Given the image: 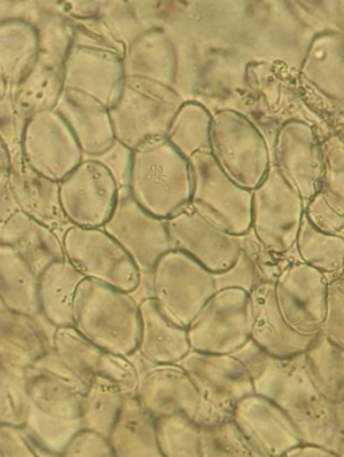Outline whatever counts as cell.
<instances>
[{"mask_svg": "<svg viewBox=\"0 0 344 457\" xmlns=\"http://www.w3.org/2000/svg\"><path fill=\"white\" fill-rule=\"evenodd\" d=\"M248 370L254 394L267 397L289 416L303 445L344 456V403L322 396L306 370L303 354L275 359L251 340L233 353Z\"/></svg>", "mask_w": 344, "mask_h": 457, "instance_id": "cell-1", "label": "cell"}, {"mask_svg": "<svg viewBox=\"0 0 344 457\" xmlns=\"http://www.w3.org/2000/svg\"><path fill=\"white\" fill-rule=\"evenodd\" d=\"M72 328L109 353L131 356L138 345V301L130 293L85 278L75 292Z\"/></svg>", "mask_w": 344, "mask_h": 457, "instance_id": "cell-2", "label": "cell"}, {"mask_svg": "<svg viewBox=\"0 0 344 457\" xmlns=\"http://www.w3.org/2000/svg\"><path fill=\"white\" fill-rule=\"evenodd\" d=\"M190 187L189 160L165 138L147 142L131 153L129 193L153 216L169 220L185 211Z\"/></svg>", "mask_w": 344, "mask_h": 457, "instance_id": "cell-3", "label": "cell"}, {"mask_svg": "<svg viewBox=\"0 0 344 457\" xmlns=\"http://www.w3.org/2000/svg\"><path fill=\"white\" fill-rule=\"evenodd\" d=\"M220 170L243 189H256L267 177L271 145L254 120L232 107L212 112L209 149Z\"/></svg>", "mask_w": 344, "mask_h": 457, "instance_id": "cell-4", "label": "cell"}, {"mask_svg": "<svg viewBox=\"0 0 344 457\" xmlns=\"http://www.w3.org/2000/svg\"><path fill=\"white\" fill-rule=\"evenodd\" d=\"M184 101L172 86L125 77L109 106L115 141L134 150L147 142L165 138L169 123Z\"/></svg>", "mask_w": 344, "mask_h": 457, "instance_id": "cell-5", "label": "cell"}, {"mask_svg": "<svg viewBox=\"0 0 344 457\" xmlns=\"http://www.w3.org/2000/svg\"><path fill=\"white\" fill-rule=\"evenodd\" d=\"M179 365L200 395L201 405L195 423L201 428L231 420L238 403L254 394L248 370L233 354L190 351Z\"/></svg>", "mask_w": 344, "mask_h": 457, "instance_id": "cell-6", "label": "cell"}, {"mask_svg": "<svg viewBox=\"0 0 344 457\" xmlns=\"http://www.w3.org/2000/svg\"><path fill=\"white\" fill-rule=\"evenodd\" d=\"M189 206L214 227L236 237L251 231L252 192L228 179L208 150L189 158Z\"/></svg>", "mask_w": 344, "mask_h": 457, "instance_id": "cell-7", "label": "cell"}, {"mask_svg": "<svg viewBox=\"0 0 344 457\" xmlns=\"http://www.w3.org/2000/svg\"><path fill=\"white\" fill-rule=\"evenodd\" d=\"M147 277L150 297L155 298L169 319L184 328L219 289L214 273L174 249L158 258Z\"/></svg>", "mask_w": 344, "mask_h": 457, "instance_id": "cell-8", "label": "cell"}, {"mask_svg": "<svg viewBox=\"0 0 344 457\" xmlns=\"http://www.w3.org/2000/svg\"><path fill=\"white\" fill-rule=\"evenodd\" d=\"M252 300L248 290L219 287L188 325L190 351L233 354L251 340Z\"/></svg>", "mask_w": 344, "mask_h": 457, "instance_id": "cell-9", "label": "cell"}, {"mask_svg": "<svg viewBox=\"0 0 344 457\" xmlns=\"http://www.w3.org/2000/svg\"><path fill=\"white\" fill-rule=\"evenodd\" d=\"M62 246L64 258L83 278L130 295L141 287L144 277L138 266L104 228L69 227L62 236Z\"/></svg>", "mask_w": 344, "mask_h": 457, "instance_id": "cell-10", "label": "cell"}, {"mask_svg": "<svg viewBox=\"0 0 344 457\" xmlns=\"http://www.w3.org/2000/svg\"><path fill=\"white\" fill-rule=\"evenodd\" d=\"M305 219V203L271 166L262 184L252 190L251 231L255 241L276 255L294 250L300 225Z\"/></svg>", "mask_w": 344, "mask_h": 457, "instance_id": "cell-11", "label": "cell"}, {"mask_svg": "<svg viewBox=\"0 0 344 457\" xmlns=\"http://www.w3.org/2000/svg\"><path fill=\"white\" fill-rule=\"evenodd\" d=\"M322 139L315 126L289 120L279 126L271 142L273 165L305 204L321 189Z\"/></svg>", "mask_w": 344, "mask_h": 457, "instance_id": "cell-12", "label": "cell"}, {"mask_svg": "<svg viewBox=\"0 0 344 457\" xmlns=\"http://www.w3.org/2000/svg\"><path fill=\"white\" fill-rule=\"evenodd\" d=\"M120 187L109 169L94 158L82 162L59 181V201L71 227L104 228L114 211Z\"/></svg>", "mask_w": 344, "mask_h": 457, "instance_id": "cell-13", "label": "cell"}, {"mask_svg": "<svg viewBox=\"0 0 344 457\" xmlns=\"http://www.w3.org/2000/svg\"><path fill=\"white\" fill-rule=\"evenodd\" d=\"M329 277L300 261L287 263L273 281L279 313L294 332L316 336L326 308Z\"/></svg>", "mask_w": 344, "mask_h": 457, "instance_id": "cell-14", "label": "cell"}, {"mask_svg": "<svg viewBox=\"0 0 344 457\" xmlns=\"http://www.w3.org/2000/svg\"><path fill=\"white\" fill-rule=\"evenodd\" d=\"M102 228L130 255L142 277L149 276L158 258L172 250L166 220L141 208L128 187H120L114 211Z\"/></svg>", "mask_w": 344, "mask_h": 457, "instance_id": "cell-15", "label": "cell"}, {"mask_svg": "<svg viewBox=\"0 0 344 457\" xmlns=\"http://www.w3.org/2000/svg\"><path fill=\"white\" fill-rule=\"evenodd\" d=\"M21 154L29 168L56 182L85 158L69 126L54 110L27 120Z\"/></svg>", "mask_w": 344, "mask_h": 457, "instance_id": "cell-16", "label": "cell"}, {"mask_svg": "<svg viewBox=\"0 0 344 457\" xmlns=\"http://www.w3.org/2000/svg\"><path fill=\"white\" fill-rule=\"evenodd\" d=\"M54 352L64 367L86 386L96 378H104L115 384L126 396L137 394L139 373L130 357L104 351L86 340L74 328H56Z\"/></svg>", "mask_w": 344, "mask_h": 457, "instance_id": "cell-17", "label": "cell"}, {"mask_svg": "<svg viewBox=\"0 0 344 457\" xmlns=\"http://www.w3.org/2000/svg\"><path fill=\"white\" fill-rule=\"evenodd\" d=\"M172 249L200 263L214 276L232 269L243 252V237L232 236L187 208L166 220Z\"/></svg>", "mask_w": 344, "mask_h": 457, "instance_id": "cell-18", "label": "cell"}, {"mask_svg": "<svg viewBox=\"0 0 344 457\" xmlns=\"http://www.w3.org/2000/svg\"><path fill=\"white\" fill-rule=\"evenodd\" d=\"M136 396L155 420L182 415L195 421L201 405L195 384L179 364L147 368L139 376Z\"/></svg>", "mask_w": 344, "mask_h": 457, "instance_id": "cell-19", "label": "cell"}, {"mask_svg": "<svg viewBox=\"0 0 344 457\" xmlns=\"http://www.w3.org/2000/svg\"><path fill=\"white\" fill-rule=\"evenodd\" d=\"M231 420L270 457H281L303 445L289 416L267 397L252 394L238 403Z\"/></svg>", "mask_w": 344, "mask_h": 457, "instance_id": "cell-20", "label": "cell"}, {"mask_svg": "<svg viewBox=\"0 0 344 457\" xmlns=\"http://www.w3.org/2000/svg\"><path fill=\"white\" fill-rule=\"evenodd\" d=\"M249 293L252 300V343L275 359H292L305 353L318 335H299L284 322L273 298V281L259 282Z\"/></svg>", "mask_w": 344, "mask_h": 457, "instance_id": "cell-21", "label": "cell"}, {"mask_svg": "<svg viewBox=\"0 0 344 457\" xmlns=\"http://www.w3.org/2000/svg\"><path fill=\"white\" fill-rule=\"evenodd\" d=\"M54 112H58L69 126L83 157H99L114 145L109 107L98 99L64 88Z\"/></svg>", "mask_w": 344, "mask_h": 457, "instance_id": "cell-22", "label": "cell"}, {"mask_svg": "<svg viewBox=\"0 0 344 457\" xmlns=\"http://www.w3.org/2000/svg\"><path fill=\"white\" fill-rule=\"evenodd\" d=\"M56 328L42 314L13 313L7 311L0 320V364L23 372L54 349Z\"/></svg>", "mask_w": 344, "mask_h": 457, "instance_id": "cell-23", "label": "cell"}, {"mask_svg": "<svg viewBox=\"0 0 344 457\" xmlns=\"http://www.w3.org/2000/svg\"><path fill=\"white\" fill-rule=\"evenodd\" d=\"M10 189L23 213L53 228L61 238L71 227L62 212L59 182L29 168L23 155L11 160Z\"/></svg>", "mask_w": 344, "mask_h": 457, "instance_id": "cell-24", "label": "cell"}, {"mask_svg": "<svg viewBox=\"0 0 344 457\" xmlns=\"http://www.w3.org/2000/svg\"><path fill=\"white\" fill-rule=\"evenodd\" d=\"M139 337L136 353L150 365L179 364L190 352L187 328L161 311L155 298L139 301Z\"/></svg>", "mask_w": 344, "mask_h": 457, "instance_id": "cell-25", "label": "cell"}, {"mask_svg": "<svg viewBox=\"0 0 344 457\" xmlns=\"http://www.w3.org/2000/svg\"><path fill=\"white\" fill-rule=\"evenodd\" d=\"M0 244L11 247L37 276L64 258L61 236L21 211L0 228Z\"/></svg>", "mask_w": 344, "mask_h": 457, "instance_id": "cell-26", "label": "cell"}, {"mask_svg": "<svg viewBox=\"0 0 344 457\" xmlns=\"http://www.w3.org/2000/svg\"><path fill=\"white\" fill-rule=\"evenodd\" d=\"M107 442L115 457H164L158 447L155 420L136 395L126 396Z\"/></svg>", "mask_w": 344, "mask_h": 457, "instance_id": "cell-27", "label": "cell"}, {"mask_svg": "<svg viewBox=\"0 0 344 457\" xmlns=\"http://www.w3.org/2000/svg\"><path fill=\"white\" fill-rule=\"evenodd\" d=\"M83 279L66 258L51 263L38 276L39 313L54 327H72L75 292Z\"/></svg>", "mask_w": 344, "mask_h": 457, "instance_id": "cell-28", "label": "cell"}, {"mask_svg": "<svg viewBox=\"0 0 344 457\" xmlns=\"http://www.w3.org/2000/svg\"><path fill=\"white\" fill-rule=\"evenodd\" d=\"M0 300L13 313L39 314L38 276L11 247L0 244Z\"/></svg>", "mask_w": 344, "mask_h": 457, "instance_id": "cell-29", "label": "cell"}, {"mask_svg": "<svg viewBox=\"0 0 344 457\" xmlns=\"http://www.w3.org/2000/svg\"><path fill=\"white\" fill-rule=\"evenodd\" d=\"M314 386L330 402L344 403V348L319 333L303 353Z\"/></svg>", "mask_w": 344, "mask_h": 457, "instance_id": "cell-30", "label": "cell"}, {"mask_svg": "<svg viewBox=\"0 0 344 457\" xmlns=\"http://www.w3.org/2000/svg\"><path fill=\"white\" fill-rule=\"evenodd\" d=\"M212 112L198 101H184L174 112L165 139L185 158L209 149Z\"/></svg>", "mask_w": 344, "mask_h": 457, "instance_id": "cell-31", "label": "cell"}, {"mask_svg": "<svg viewBox=\"0 0 344 457\" xmlns=\"http://www.w3.org/2000/svg\"><path fill=\"white\" fill-rule=\"evenodd\" d=\"M298 261L326 274L337 276L343 271L344 237L323 233L303 219L295 241Z\"/></svg>", "mask_w": 344, "mask_h": 457, "instance_id": "cell-32", "label": "cell"}, {"mask_svg": "<svg viewBox=\"0 0 344 457\" xmlns=\"http://www.w3.org/2000/svg\"><path fill=\"white\" fill-rule=\"evenodd\" d=\"M126 395L115 384L104 378L91 381L83 399L80 426L85 431L109 437L123 407Z\"/></svg>", "mask_w": 344, "mask_h": 457, "instance_id": "cell-33", "label": "cell"}, {"mask_svg": "<svg viewBox=\"0 0 344 457\" xmlns=\"http://www.w3.org/2000/svg\"><path fill=\"white\" fill-rule=\"evenodd\" d=\"M158 447L164 457H201V427L187 416L155 420Z\"/></svg>", "mask_w": 344, "mask_h": 457, "instance_id": "cell-34", "label": "cell"}, {"mask_svg": "<svg viewBox=\"0 0 344 457\" xmlns=\"http://www.w3.org/2000/svg\"><path fill=\"white\" fill-rule=\"evenodd\" d=\"M201 457H270L256 447L232 420L201 428Z\"/></svg>", "mask_w": 344, "mask_h": 457, "instance_id": "cell-35", "label": "cell"}, {"mask_svg": "<svg viewBox=\"0 0 344 457\" xmlns=\"http://www.w3.org/2000/svg\"><path fill=\"white\" fill-rule=\"evenodd\" d=\"M343 131L329 134L322 139L321 189L327 201L344 213V149Z\"/></svg>", "mask_w": 344, "mask_h": 457, "instance_id": "cell-36", "label": "cell"}, {"mask_svg": "<svg viewBox=\"0 0 344 457\" xmlns=\"http://www.w3.org/2000/svg\"><path fill=\"white\" fill-rule=\"evenodd\" d=\"M343 303V276L340 273L329 277L326 308H324L323 322L319 333L344 348Z\"/></svg>", "mask_w": 344, "mask_h": 457, "instance_id": "cell-37", "label": "cell"}, {"mask_svg": "<svg viewBox=\"0 0 344 457\" xmlns=\"http://www.w3.org/2000/svg\"><path fill=\"white\" fill-rule=\"evenodd\" d=\"M305 219L323 233L344 237V213L335 209L321 192L305 204Z\"/></svg>", "mask_w": 344, "mask_h": 457, "instance_id": "cell-38", "label": "cell"}, {"mask_svg": "<svg viewBox=\"0 0 344 457\" xmlns=\"http://www.w3.org/2000/svg\"><path fill=\"white\" fill-rule=\"evenodd\" d=\"M27 120L16 112L13 98L4 96L0 101V139L7 146L11 160L21 157V142Z\"/></svg>", "mask_w": 344, "mask_h": 457, "instance_id": "cell-39", "label": "cell"}, {"mask_svg": "<svg viewBox=\"0 0 344 457\" xmlns=\"http://www.w3.org/2000/svg\"><path fill=\"white\" fill-rule=\"evenodd\" d=\"M61 457H115L106 437L94 432H78Z\"/></svg>", "mask_w": 344, "mask_h": 457, "instance_id": "cell-40", "label": "cell"}, {"mask_svg": "<svg viewBox=\"0 0 344 457\" xmlns=\"http://www.w3.org/2000/svg\"><path fill=\"white\" fill-rule=\"evenodd\" d=\"M216 278L219 287H239L248 290V292H251L252 287L260 282L254 262H252L251 257L247 254L244 247L236 265L225 273L216 276Z\"/></svg>", "mask_w": 344, "mask_h": 457, "instance_id": "cell-41", "label": "cell"}, {"mask_svg": "<svg viewBox=\"0 0 344 457\" xmlns=\"http://www.w3.org/2000/svg\"><path fill=\"white\" fill-rule=\"evenodd\" d=\"M131 153L133 150L115 141L114 145L99 157L94 158L104 163L117 181L118 187H128L129 173H130Z\"/></svg>", "mask_w": 344, "mask_h": 457, "instance_id": "cell-42", "label": "cell"}, {"mask_svg": "<svg viewBox=\"0 0 344 457\" xmlns=\"http://www.w3.org/2000/svg\"><path fill=\"white\" fill-rule=\"evenodd\" d=\"M19 211L21 209H19L18 203L8 187L4 192L0 193V228Z\"/></svg>", "mask_w": 344, "mask_h": 457, "instance_id": "cell-43", "label": "cell"}, {"mask_svg": "<svg viewBox=\"0 0 344 457\" xmlns=\"http://www.w3.org/2000/svg\"><path fill=\"white\" fill-rule=\"evenodd\" d=\"M281 457H342L326 450V448L318 447L313 445H300L292 448L289 453H284Z\"/></svg>", "mask_w": 344, "mask_h": 457, "instance_id": "cell-44", "label": "cell"}, {"mask_svg": "<svg viewBox=\"0 0 344 457\" xmlns=\"http://www.w3.org/2000/svg\"><path fill=\"white\" fill-rule=\"evenodd\" d=\"M11 155L7 146L0 139V193L10 187Z\"/></svg>", "mask_w": 344, "mask_h": 457, "instance_id": "cell-45", "label": "cell"}, {"mask_svg": "<svg viewBox=\"0 0 344 457\" xmlns=\"http://www.w3.org/2000/svg\"><path fill=\"white\" fill-rule=\"evenodd\" d=\"M5 312H7V308H5L3 301L0 300V320H2V317L4 316Z\"/></svg>", "mask_w": 344, "mask_h": 457, "instance_id": "cell-46", "label": "cell"}, {"mask_svg": "<svg viewBox=\"0 0 344 457\" xmlns=\"http://www.w3.org/2000/svg\"><path fill=\"white\" fill-rule=\"evenodd\" d=\"M5 373H7V368L3 367L2 364H0V381L3 380V378H4Z\"/></svg>", "mask_w": 344, "mask_h": 457, "instance_id": "cell-47", "label": "cell"}]
</instances>
